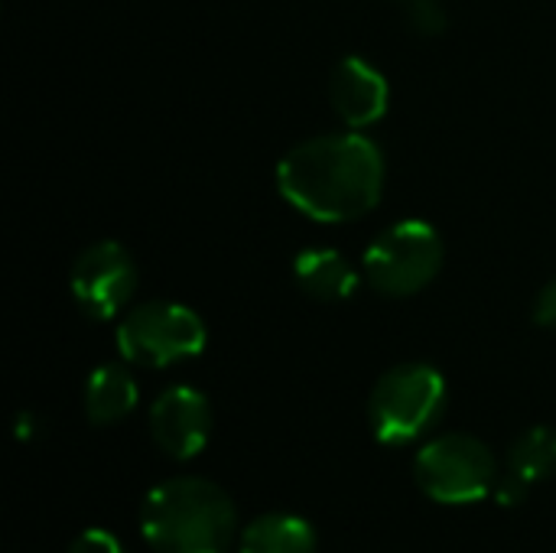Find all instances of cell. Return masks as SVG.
I'll use <instances>...</instances> for the list:
<instances>
[{
  "label": "cell",
  "instance_id": "18",
  "mask_svg": "<svg viewBox=\"0 0 556 553\" xmlns=\"http://www.w3.org/2000/svg\"><path fill=\"white\" fill-rule=\"evenodd\" d=\"M16 437H20V440H29V437H33V414H20V427H16Z\"/></svg>",
  "mask_w": 556,
  "mask_h": 553
},
{
  "label": "cell",
  "instance_id": "12",
  "mask_svg": "<svg viewBox=\"0 0 556 553\" xmlns=\"http://www.w3.org/2000/svg\"><path fill=\"white\" fill-rule=\"evenodd\" d=\"M238 553H316V528L300 515L270 512L238 535Z\"/></svg>",
  "mask_w": 556,
  "mask_h": 553
},
{
  "label": "cell",
  "instance_id": "15",
  "mask_svg": "<svg viewBox=\"0 0 556 553\" xmlns=\"http://www.w3.org/2000/svg\"><path fill=\"white\" fill-rule=\"evenodd\" d=\"M65 553H127L121 548V541L111 535V531H101V528H91V531H81Z\"/></svg>",
  "mask_w": 556,
  "mask_h": 553
},
{
  "label": "cell",
  "instance_id": "9",
  "mask_svg": "<svg viewBox=\"0 0 556 553\" xmlns=\"http://www.w3.org/2000/svg\"><path fill=\"white\" fill-rule=\"evenodd\" d=\"M329 98H332L336 114L352 130H365L388 114L391 88H388V78L378 65H371L362 55H345L332 68Z\"/></svg>",
  "mask_w": 556,
  "mask_h": 553
},
{
  "label": "cell",
  "instance_id": "3",
  "mask_svg": "<svg viewBox=\"0 0 556 553\" xmlns=\"http://www.w3.org/2000/svg\"><path fill=\"white\" fill-rule=\"evenodd\" d=\"M446 411V378L427 362L384 372L368 401V420L381 443L407 447L424 440Z\"/></svg>",
  "mask_w": 556,
  "mask_h": 553
},
{
  "label": "cell",
  "instance_id": "13",
  "mask_svg": "<svg viewBox=\"0 0 556 553\" xmlns=\"http://www.w3.org/2000/svg\"><path fill=\"white\" fill-rule=\"evenodd\" d=\"M508 469L525 476L528 482L556 476V427H531L521 433L508 453Z\"/></svg>",
  "mask_w": 556,
  "mask_h": 553
},
{
  "label": "cell",
  "instance_id": "2",
  "mask_svg": "<svg viewBox=\"0 0 556 553\" xmlns=\"http://www.w3.org/2000/svg\"><path fill=\"white\" fill-rule=\"evenodd\" d=\"M140 531L156 553H228L238 538V512L222 486L179 476L143 499Z\"/></svg>",
  "mask_w": 556,
  "mask_h": 553
},
{
  "label": "cell",
  "instance_id": "6",
  "mask_svg": "<svg viewBox=\"0 0 556 553\" xmlns=\"http://www.w3.org/2000/svg\"><path fill=\"white\" fill-rule=\"evenodd\" d=\"M362 264L378 293L410 297L437 280L443 267V238L430 222L404 218L368 244Z\"/></svg>",
  "mask_w": 556,
  "mask_h": 553
},
{
  "label": "cell",
  "instance_id": "4",
  "mask_svg": "<svg viewBox=\"0 0 556 553\" xmlns=\"http://www.w3.org/2000/svg\"><path fill=\"white\" fill-rule=\"evenodd\" d=\"M205 342L208 332L202 316L173 300L140 303L117 326V352L140 368H166L195 359Z\"/></svg>",
  "mask_w": 556,
  "mask_h": 553
},
{
  "label": "cell",
  "instance_id": "14",
  "mask_svg": "<svg viewBox=\"0 0 556 553\" xmlns=\"http://www.w3.org/2000/svg\"><path fill=\"white\" fill-rule=\"evenodd\" d=\"M407 23L424 36H437L446 29V10L440 7V0H410Z\"/></svg>",
  "mask_w": 556,
  "mask_h": 553
},
{
  "label": "cell",
  "instance_id": "17",
  "mask_svg": "<svg viewBox=\"0 0 556 553\" xmlns=\"http://www.w3.org/2000/svg\"><path fill=\"white\" fill-rule=\"evenodd\" d=\"M534 323H538L541 329L556 332V280H551V284L538 293V300H534Z\"/></svg>",
  "mask_w": 556,
  "mask_h": 553
},
{
  "label": "cell",
  "instance_id": "16",
  "mask_svg": "<svg viewBox=\"0 0 556 553\" xmlns=\"http://www.w3.org/2000/svg\"><path fill=\"white\" fill-rule=\"evenodd\" d=\"M528 489H531V482H528L525 476H518L515 469H508V473L495 482V502L505 505V508H515V505H521V502L528 499Z\"/></svg>",
  "mask_w": 556,
  "mask_h": 553
},
{
  "label": "cell",
  "instance_id": "1",
  "mask_svg": "<svg viewBox=\"0 0 556 553\" xmlns=\"http://www.w3.org/2000/svg\"><path fill=\"white\" fill-rule=\"evenodd\" d=\"M277 189L296 212L313 222H355L381 202V147L355 130L303 140L280 160Z\"/></svg>",
  "mask_w": 556,
  "mask_h": 553
},
{
  "label": "cell",
  "instance_id": "11",
  "mask_svg": "<svg viewBox=\"0 0 556 553\" xmlns=\"http://www.w3.org/2000/svg\"><path fill=\"white\" fill-rule=\"evenodd\" d=\"M137 381L124 365H101L85 381V417L94 427L121 424L137 407Z\"/></svg>",
  "mask_w": 556,
  "mask_h": 553
},
{
  "label": "cell",
  "instance_id": "7",
  "mask_svg": "<svg viewBox=\"0 0 556 553\" xmlns=\"http://www.w3.org/2000/svg\"><path fill=\"white\" fill-rule=\"evenodd\" d=\"M68 287L75 303L91 319H111L124 313L137 290V267L124 244L117 241H98L85 248L68 274Z\"/></svg>",
  "mask_w": 556,
  "mask_h": 553
},
{
  "label": "cell",
  "instance_id": "8",
  "mask_svg": "<svg viewBox=\"0 0 556 553\" xmlns=\"http://www.w3.org/2000/svg\"><path fill=\"white\" fill-rule=\"evenodd\" d=\"M153 443L169 460H192L205 450L212 437V404L202 391L189 385L166 388L150 407Z\"/></svg>",
  "mask_w": 556,
  "mask_h": 553
},
{
  "label": "cell",
  "instance_id": "10",
  "mask_svg": "<svg viewBox=\"0 0 556 553\" xmlns=\"http://www.w3.org/2000/svg\"><path fill=\"white\" fill-rule=\"evenodd\" d=\"M296 284L319 303H342L358 290V271L332 248H306L293 264Z\"/></svg>",
  "mask_w": 556,
  "mask_h": 553
},
{
  "label": "cell",
  "instance_id": "5",
  "mask_svg": "<svg viewBox=\"0 0 556 553\" xmlns=\"http://www.w3.org/2000/svg\"><path fill=\"white\" fill-rule=\"evenodd\" d=\"M417 486L440 505H469L495 492L498 469L492 450L469 433H443L420 447L414 460Z\"/></svg>",
  "mask_w": 556,
  "mask_h": 553
}]
</instances>
